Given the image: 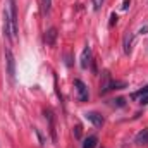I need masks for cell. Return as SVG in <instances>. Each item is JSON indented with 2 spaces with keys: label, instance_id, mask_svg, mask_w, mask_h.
I'll list each match as a JSON object with an SVG mask.
<instances>
[{
  "label": "cell",
  "instance_id": "6da1fadb",
  "mask_svg": "<svg viewBox=\"0 0 148 148\" xmlns=\"http://www.w3.org/2000/svg\"><path fill=\"white\" fill-rule=\"evenodd\" d=\"M74 88H76V93H77V100L79 102H86L90 93H88V86L81 81V79H74Z\"/></svg>",
  "mask_w": 148,
  "mask_h": 148
},
{
  "label": "cell",
  "instance_id": "7a4b0ae2",
  "mask_svg": "<svg viewBox=\"0 0 148 148\" xmlns=\"http://www.w3.org/2000/svg\"><path fill=\"white\" fill-rule=\"evenodd\" d=\"M5 59H7V73H9V77L10 81H14L16 77V60H14V55L10 52V48H5Z\"/></svg>",
  "mask_w": 148,
  "mask_h": 148
},
{
  "label": "cell",
  "instance_id": "3957f363",
  "mask_svg": "<svg viewBox=\"0 0 148 148\" xmlns=\"http://www.w3.org/2000/svg\"><path fill=\"white\" fill-rule=\"evenodd\" d=\"M131 98L133 100H136L138 103H141V105H147L148 103V86L145 88H141L140 91H136V93H133L131 95Z\"/></svg>",
  "mask_w": 148,
  "mask_h": 148
},
{
  "label": "cell",
  "instance_id": "277c9868",
  "mask_svg": "<svg viewBox=\"0 0 148 148\" xmlns=\"http://www.w3.org/2000/svg\"><path fill=\"white\" fill-rule=\"evenodd\" d=\"M86 119H88L95 127H102V126H103V122H105V121H103V117H102L100 114H97V112H88V114H86Z\"/></svg>",
  "mask_w": 148,
  "mask_h": 148
},
{
  "label": "cell",
  "instance_id": "5b68a950",
  "mask_svg": "<svg viewBox=\"0 0 148 148\" xmlns=\"http://www.w3.org/2000/svg\"><path fill=\"white\" fill-rule=\"evenodd\" d=\"M134 143H136L138 147H148V129H143V131H140V133L136 134Z\"/></svg>",
  "mask_w": 148,
  "mask_h": 148
},
{
  "label": "cell",
  "instance_id": "8992f818",
  "mask_svg": "<svg viewBox=\"0 0 148 148\" xmlns=\"http://www.w3.org/2000/svg\"><path fill=\"white\" fill-rule=\"evenodd\" d=\"M90 59H91V48L86 47V48L83 50V53H81V62H79L83 69H88V66H90V62H91Z\"/></svg>",
  "mask_w": 148,
  "mask_h": 148
},
{
  "label": "cell",
  "instance_id": "52a82bcc",
  "mask_svg": "<svg viewBox=\"0 0 148 148\" xmlns=\"http://www.w3.org/2000/svg\"><path fill=\"white\" fill-rule=\"evenodd\" d=\"M109 90H112V79L109 73H103V83L100 84V91L102 93H107Z\"/></svg>",
  "mask_w": 148,
  "mask_h": 148
},
{
  "label": "cell",
  "instance_id": "ba28073f",
  "mask_svg": "<svg viewBox=\"0 0 148 148\" xmlns=\"http://www.w3.org/2000/svg\"><path fill=\"white\" fill-rule=\"evenodd\" d=\"M55 38H57V29L55 28H50L45 35V43L47 45H53L55 43Z\"/></svg>",
  "mask_w": 148,
  "mask_h": 148
},
{
  "label": "cell",
  "instance_id": "9c48e42d",
  "mask_svg": "<svg viewBox=\"0 0 148 148\" xmlns=\"http://www.w3.org/2000/svg\"><path fill=\"white\" fill-rule=\"evenodd\" d=\"M97 141H98L97 136H88L84 140V143H83V148H95L97 147Z\"/></svg>",
  "mask_w": 148,
  "mask_h": 148
},
{
  "label": "cell",
  "instance_id": "30bf717a",
  "mask_svg": "<svg viewBox=\"0 0 148 148\" xmlns=\"http://www.w3.org/2000/svg\"><path fill=\"white\" fill-rule=\"evenodd\" d=\"M131 43H133V35L127 33V35L124 36V52H126V53L131 52Z\"/></svg>",
  "mask_w": 148,
  "mask_h": 148
},
{
  "label": "cell",
  "instance_id": "8fae6325",
  "mask_svg": "<svg viewBox=\"0 0 148 148\" xmlns=\"http://www.w3.org/2000/svg\"><path fill=\"white\" fill-rule=\"evenodd\" d=\"M52 9V0H41V10L43 14H48Z\"/></svg>",
  "mask_w": 148,
  "mask_h": 148
},
{
  "label": "cell",
  "instance_id": "7c38bea8",
  "mask_svg": "<svg viewBox=\"0 0 148 148\" xmlns=\"http://www.w3.org/2000/svg\"><path fill=\"white\" fill-rule=\"evenodd\" d=\"M102 3H103V0H93V9H95V10H100Z\"/></svg>",
  "mask_w": 148,
  "mask_h": 148
},
{
  "label": "cell",
  "instance_id": "4fadbf2b",
  "mask_svg": "<svg viewBox=\"0 0 148 148\" xmlns=\"http://www.w3.org/2000/svg\"><path fill=\"white\" fill-rule=\"evenodd\" d=\"M114 23H117V16H115V14L110 16V26H114Z\"/></svg>",
  "mask_w": 148,
  "mask_h": 148
},
{
  "label": "cell",
  "instance_id": "5bb4252c",
  "mask_svg": "<svg viewBox=\"0 0 148 148\" xmlns=\"http://www.w3.org/2000/svg\"><path fill=\"white\" fill-rule=\"evenodd\" d=\"M129 5H131V2H129V0H124V3H122V9H127Z\"/></svg>",
  "mask_w": 148,
  "mask_h": 148
}]
</instances>
